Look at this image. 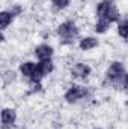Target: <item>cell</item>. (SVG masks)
<instances>
[{"mask_svg":"<svg viewBox=\"0 0 128 129\" xmlns=\"http://www.w3.org/2000/svg\"><path fill=\"white\" fill-rule=\"evenodd\" d=\"M53 47L47 45V44H41L35 48V56L39 59V60H51V56H53Z\"/></svg>","mask_w":128,"mask_h":129,"instance_id":"8992f818","label":"cell"},{"mask_svg":"<svg viewBox=\"0 0 128 129\" xmlns=\"http://www.w3.org/2000/svg\"><path fill=\"white\" fill-rule=\"evenodd\" d=\"M113 5H115L113 0H102V2H99V3L96 5V15H98V18H102V17L105 15V12H107Z\"/></svg>","mask_w":128,"mask_h":129,"instance_id":"30bf717a","label":"cell"},{"mask_svg":"<svg viewBox=\"0 0 128 129\" xmlns=\"http://www.w3.org/2000/svg\"><path fill=\"white\" fill-rule=\"evenodd\" d=\"M127 105H128V102H127Z\"/></svg>","mask_w":128,"mask_h":129,"instance_id":"d6986e66","label":"cell"},{"mask_svg":"<svg viewBox=\"0 0 128 129\" xmlns=\"http://www.w3.org/2000/svg\"><path fill=\"white\" fill-rule=\"evenodd\" d=\"M96 129H99V128H96Z\"/></svg>","mask_w":128,"mask_h":129,"instance_id":"ffe728a7","label":"cell"},{"mask_svg":"<svg viewBox=\"0 0 128 129\" xmlns=\"http://www.w3.org/2000/svg\"><path fill=\"white\" fill-rule=\"evenodd\" d=\"M122 87H124V90H125V92H128V74H125V77H124Z\"/></svg>","mask_w":128,"mask_h":129,"instance_id":"ac0fdd59","label":"cell"},{"mask_svg":"<svg viewBox=\"0 0 128 129\" xmlns=\"http://www.w3.org/2000/svg\"><path fill=\"white\" fill-rule=\"evenodd\" d=\"M88 93H89L88 87L72 84V86L66 90V93H65V101L69 102V104H72V102H77V101L83 99L84 96H88Z\"/></svg>","mask_w":128,"mask_h":129,"instance_id":"7a4b0ae2","label":"cell"},{"mask_svg":"<svg viewBox=\"0 0 128 129\" xmlns=\"http://www.w3.org/2000/svg\"><path fill=\"white\" fill-rule=\"evenodd\" d=\"M51 5H53L54 11H62L65 8H68L69 0H51Z\"/></svg>","mask_w":128,"mask_h":129,"instance_id":"9a60e30c","label":"cell"},{"mask_svg":"<svg viewBox=\"0 0 128 129\" xmlns=\"http://www.w3.org/2000/svg\"><path fill=\"white\" fill-rule=\"evenodd\" d=\"M119 17H121V15H119V11H118V8L113 5V6L105 12V15H104L102 18H98V20H107L109 23H115V21L119 20Z\"/></svg>","mask_w":128,"mask_h":129,"instance_id":"8fae6325","label":"cell"},{"mask_svg":"<svg viewBox=\"0 0 128 129\" xmlns=\"http://www.w3.org/2000/svg\"><path fill=\"white\" fill-rule=\"evenodd\" d=\"M118 33H119L121 38L128 39V20H124V21L119 23V26H118Z\"/></svg>","mask_w":128,"mask_h":129,"instance_id":"5bb4252c","label":"cell"},{"mask_svg":"<svg viewBox=\"0 0 128 129\" xmlns=\"http://www.w3.org/2000/svg\"><path fill=\"white\" fill-rule=\"evenodd\" d=\"M127 41H128V39H127Z\"/></svg>","mask_w":128,"mask_h":129,"instance_id":"44dd1931","label":"cell"},{"mask_svg":"<svg viewBox=\"0 0 128 129\" xmlns=\"http://www.w3.org/2000/svg\"><path fill=\"white\" fill-rule=\"evenodd\" d=\"M17 120V113L12 108H3L2 110V125L3 129H6L8 126H12Z\"/></svg>","mask_w":128,"mask_h":129,"instance_id":"52a82bcc","label":"cell"},{"mask_svg":"<svg viewBox=\"0 0 128 129\" xmlns=\"http://www.w3.org/2000/svg\"><path fill=\"white\" fill-rule=\"evenodd\" d=\"M30 89H32V92L35 93V92H39L42 87H41V83L39 81H32V86H30Z\"/></svg>","mask_w":128,"mask_h":129,"instance_id":"e0dca14e","label":"cell"},{"mask_svg":"<svg viewBox=\"0 0 128 129\" xmlns=\"http://www.w3.org/2000/svg\"><path fill=\"white\" fill-rule=\"evenodd\" d=\"M77 33H78V29H77V26L72 21H65L57 27V35L65 41H69V39L75 38Z\"/></svg>","mask_w":128,"mask_h":129,"instance_id":"3957f363","label":"cell"},{"mask_svg":"<svg viewBox=\"0 0 128 129\" xmlns=\"http://www.w3.org/2000/svg\"><path fill=\"white\" fill-rule=\"evenodd\" d=\"M20 72L23 77L29 78V80H33L35 77V72H36V63L33 62H24V63L20 64Z\"/></svg>","mask_w":128,"mask_h":129,"instance_id":"ba28073f","label":"cell"},{"mask_svg":"<svg viewBox=\"0 0 128 129\" xmlns=\"http://www.w3.org/2000/svg\"><path fill=\"white\" fill-rule=\"evenodd\" d=\"M9 12H11L14 17H17V15H20V14L23 12V8H21L20 5H12V8L9 9Z\"/></svg>","mask_w":128,"mask_h":129,"instance_id":"2e32d148","label":"cell"},{"mask_svg":"<svg viewBox=\"0 0 128 129\" xmlns=\"http://www.w3.org/2000/svg\"><path fill=\"white\" fill-rule=\"evenodd\" d=\"M89 74H91V66L86 64V63H75L71 68V75H72L74 78H81V80H84V78L89 77Z\"/></svg>","mask_w":128,"mask_h":129,"instance_id":"5b68a950","label":"cell"},{"mask_svg":"<svg viewBox=\"0 0 128 129\" xmlns=\"http://www.w3.org/2000/svg\"><path fill=\"white\" fill-rule=\"evenodd\" d=\"M12 20H14V15L9 11H2L0 12V27H2V30H6L8 26L12 23Z\"/></svg>","mask_w":128,"mask_h":129,"instance_id":"7c38bea8","label":"cell"},{"mask_svg":"<svg viewBox=\"0 0 128 129\" xmlns=\"http://www.w3.org/2000/svg\"><path fill=\"white\" fill-rule=\"evenodd\" d=\"M96 47H98V39L96 38L88 36V38H83L80 41V50H83V51H91Z\"/></svg>","mask_w":128,"mask_h":129,"instance_id":"9c48e42d","label":"cell"},{"mask_svg":"<svg viewBox=\"0 0 128 129\" xmlns=\"http://www.w3.org/2000/svg\"><path fill=\"white\" fill-rule=\"evenodd\" d=\"M110 24H112V23H109L107 20H98L96 24L94 26V30H95L96 33H105L109 30Z\"/></svg>","mask_w":128,"mask_h":129,"instance_id":"4fadbf2b","label":"cell"},{"mask_svg":"<svg viewBox=\"0 0 128 129\" xmlns=\"http://www.w3.org/2000/svg\"><path fill=\"white\" fill-rule=\"evenodd\" d=\"M124 77H125V68L121 62H113V63L109 66L107 72H105V78L110 84L113 86H119L122 84L124 81Z\"/></svg>","mask_w":128,"mask_h":129,"instance_id":"6da1fadb","label":"cell"},{"mask_svg":"<svg viewBox=\"0 0 128 129\" xmlns=\"http://www.w3.org/2000/svg\"><path fill=\"white\" fill-rule=\"evenodd\" d=\"M53 68L54 64L51 60H39V63H36V72L32 81H41L45 75H48L53 71Z\"/></svg>","mask_w":128,"mask_h":129,"instance_id":"277c9868","label":"cell"}]
</instances>
